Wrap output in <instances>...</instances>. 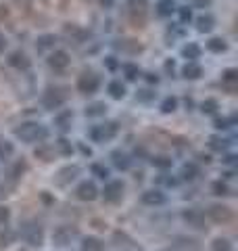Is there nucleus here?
I'll use <instances>...</instances> for the list:
<instances>
[{
    "instance_id": "nucleus-1",
    "label": "nucleus",
    "mask_w": 238,
    "mask_h": 251,
    "mask_svg": "<svg viewBox=\"0 0 238 251\" xmlns=\"http://www.w3.org/2000/svg\"><path fill=\"white\" fill-rule=\"evenodd\" d=\"M46 128L40 122H23L21 126L15 128V136L25 140V143H36V140H42L46 138Z\"/></svg>"
},
{
    "instance_id": "nucleus-2",
    "label": "nucleus",
    "mask_w": 238,
    "mask_h": 251,
    "mask_svg": "<svg viewBox=\"0 0 238 251\" xmlns=\"http://www.w3.org/2000/svg\"><path fill=\"white\" fill-rule=\"evenodd\" d=\"M117 134V124L115 122H109V124H102V126H94L90 130V136L92 140L96 143H105V140H111Z\"/></svg>"
},
{
    "instance_id": "nucleus-3",
    "label": "nucleus",
    "mask_w": 238,
    "mask_h": 251,
    "mask_svg": "<svg viewBox=\"0 0 238 251\" xmlns=\"http://www.w3.org/2000/svg\"><path fill=\"white\" fill-rule=\"evenodd\" d=\"M75 237H77V230L75 228H71V226H59V228L52 232V243L57 247H65Z\"/></svg>"
},
{
    "instance_id": "nucleus-4",
    "label": "nucleus",
    "mask_w": 238,
    "mask_h": 251,
    "mask_svg": "<svg viewBox=\"0 0 238 251\" xmlns=\"http://www.w3.org/2000/svg\"><path fill=\"white\" fill-rule=\"evenodd\" d=\"M98 75H94L92 72H86L79 75V80H77V90L79 92H84V94H92V92H96L98 90Z\"/></svg>"
},
{
    "instance_id": "nucleus-5",
    "label": "nucleus",
    "mask_w": 238,
    "mask_h": 251,
    "mask_svg": "<svg viewBox=\"0 0 238 251\" xmlns=\"http://www.w3.org/2000/svg\"><path fill=\"white\" fill-rule=\"evenodd\" d=\"M63 36L67 38V40H71V42H75V44H82L86 38H88V34L82 29V27H77V25H73V23H65L63 25Z\"/></svg>"
},
{
    "instance_id": "nucleus-6",
    "label": "nucleus",
    "mask_w": 238,
    "mask_h": 251,
    "mask_svg": "<svg viewBox=\"0 0 238 251\" xmlns=\"http://www.w3.org/2000/svg\"><path fill=\"white\" fill-rule=\"evenodd\" d=\"M75 195H77V199L79 201H94L98 197V188H96V184L94 182H82L77 186V191H75Z\"/></svg>"
},
{
    "instance_id": "nucleus-7",
    "label": "nucleus",
    "mask_w": 238,
    "mask_h": 251,
    "mask_svg": "<svg viewBox=\"0 0 238 251\" xmlns=\"http://www.w3.org/2000/svg\"><path fill=\"white\" fill-rule=\"evenodd\" d=\"M42 103H44L46 109H59L63 103H65V97L61 94V90H57V88H48V90L44 92Z\"/></svg>"
},
{
    "instance_id": "nucleus-8",
    "label": "nucleus",
    "mask_w": 238,
    "mask_h": 251,
    "mask_svg": "<svg viewBox=\"0 0 238 251\" xmlns=\"http://www.w3.org/2000/svg\"><path fill=\"white\" fill-rule=\"evenodd\" d=\"M209 216L213 222H217V224H226L232 220V209H230L228 205H211L209 207Z\"/></svg>"
},
{
    "instance_id": "nucleus-9",
    "label": "nucleus",
    "mask_w": 238,
    "mask_h": 251,
    "mask_svg": "<svg viewBox=\"0 0 238 251\" xmlns=\"http://www.w3.org/2000/svg\"><path fill=\"white\" fill-rule=\"evenodd\" d=\"M23 239H25L29 245H42V239H44V232L38 224H27L25 230H23Z\"/></svg>"
},
{
    "instance_id": "nucleus-10",
    "label": "nucleus",
    "mask_w": 238,
    "mask_h": 251,
    "mask_svg": "<svg viewBox=\"0 0 238 251\" xmlns=\"http://www.w3.org/2000/svg\"><path fill=\"white\" fill-rule=\"evenodd\" d=\"M182 218H184V222L188 226H192V228H203V224H205V214L201 209H186L184 214H182Z\"/></svg>"
},
{
    "instance_id": "nucleus-11",
    "label": "nucleus",
    "mask_w": 238,
    "mask_h": 251,
    "mask_svg": "<svg viewBox=\"0 0 238 251\" xmlns=\"http://www.w3.org/2000/svg\"><path fill=\"white\" fill-rule=\"evenodd\" d=\"M102 195H105V199H107V201L115 203V201L121 199V195H123V184L119 182V180H113V182H109V184L105 186Z\"/></svg>"
},
{
    "instance_id": "nucleus-12",
    "label": "nucleus",
    "mask_w": 238,
    "mask_h": 251,
    "mask_svg": "<svg viewBox=\"0 0 238 251\" xmlns=\"http://www.w3.org/2000/svg\"><path fill=\"white\" fill-rule=\"evenodd\" d=\"M48 65L54 67V69H65L69 65V54L65 50H57V52H52L50 54V59H48Z\"/></svg>"
},
{
    "instance_id": "nucleus-13",
    "label": "nucleus",
    "mask_w": 238,
    "mask_h": 251,
    "mask_svg": "<svg viewBox=\"0 0 238 251\" xmlns=\"http://www.w3.org/2000/svg\"><path fill=\"white\" fill-rule=\"evenodd\" d=\"M142 203H146V205H163L165 195L161 191H157V188H153V191H146L142 195Z\"/></svg>"
},
{
    "instance_id": "nucleus-14",
    "label": "nucleus",
    "mask_w": 238,
    "mask_h": 251,
    "mask_svg": "<svg viewBox=\"0 0 238 251\" xmlns=\"http://www.w3.org/2000/svg\"><path fill=\"white\" fill-rule=\"evenodd\" d=\"M77 174H79V168H77V166L63 168L59 174H57V184H67V182H71V180H73Z\"/></svg>"
},
{
    "instance_id": "nucleus-15",
    "label": "nucleus",
    "mask_w": 238,
    "mask_h": 251,
    "mask_svg": "<svg viewBox=\"0 0 238 251\" xmlns=\"http://www.w3.org/2000/svg\"><path fill=\"white\" fill-rule=\"evenodd\" d=\"M128 6H130V13H132V19L136 17V15H140L142 19H144L146 15V0H128Z\"/></svg>"
},
{
    "instance_id": "nucleus-16",
    "label": "nucleus",
    "mask_w": 238,
    "mask_h": 251,
    "mask_svg": "<svg viewBox=\"0 0 238 251\" xmlns=\"http://www.w3.org/2000/svg\"><path fill=\"white\" fill-rule=\"evenodd\" d=\"M9 63H11L13 67H17V69H27L29 67V61H27V57L21 50H15L11 57H9Z\"/></svg>"
},
{
    "instance_id": "nucleus-17",
    "label": "nucleus",
    "mask_w": 238,
    "mask_h": 251,
    "mask_svg": "<svg viewBox=\"0 0 238 251\" xmlns=\"http://www.w3.org/2000/svg\"><path fill=\"white\" fill-rule=\"evenodd\" d=\"M182 74H184V77H188V80H196V77H201L203 69H201V65H196L194 61H190V63H186V65H184Z\"/></svg>"
},
{
    "instance_id": "nucleus-18",
    "label": "nucleus",
    "mask_w": 238,
    "mask_h": 251,
    "mask_svg": "<svg viewBox=\"0 0 238 251\" xmlns=\"http://www.w3.org/2000/svg\"><path fill=\"white\" fill-rule=\"evenodd\" d=\"M213 25H215V19H213L211 15H201V17L196 19V29H198V31H203V34L211 31Z\"/></svg>"
},
{
    "instance_id": "nucleus-19",
    "label": "nucleus",
    "mask_w": 238,
    "mask_h": 251,
    "mask_svg": "<svg viewBox=\"0 0 238 251\" xmlns=\"http://www.w3.org/2000/svg\"><path fill=\"white\" fill-rule=\"evenodd\" d=\"M54 42H57V38H54L52 34H44V36H40L38 38V42H36V49L38 52H44V50H48L54 46Z\"/></svg>"
},
{
    "instance_id": "nucleus-20",
    "label": "nucleus",
    "mask_w": 238,
    "mask_h": 251,
    "mask_svg": "<svg viewBox=\"0 0 238 251\" xmlns=\"http://www.w3.org/2000/svg\"><path fill=\"white\" fill-rule=\"evenodd\" d=\"M173 11H176V2H173V0H159L157 2V13L161 15V17H169Z\"/></svg>"
},
{
    "instance_id": "nucleus-21",
    "label": "nucleus",
    "mask_w": 238,
    "mask_h": 251,
    "mask_svg": "<svg viewBox=\"0 0 238 251\" xmlns=\"http://www.w3.org/2000/svg\"><path fill=\"white\" fill-rule=\"evenodd\" d=\"M111 157H113V163H115L119 170H128V168L132 166V159H130V157L125 155V153H121V151H115Z\"/></svg>"
},
{
    "instance_id": "nucleus-22",
    "label": "nucleus",
    "mask_w": 238,
    "mask_h": 251,
    "mask_svg": "<svg viewBox=\"0 0 238 251\" xmlns=\"http://www.w3.org/2000/svg\"><path fill=\"white\" fill-rule=\"evenodd\" d=\"M82 251H102V243L96 237H86L82 243Z\"/></svg>"
},
{
    "instance_id": "nucleus-23",
    "label": "nucleus",
    "mask_w": 238,
    "mask_h": 251,
    "mask_svg": "<svg viewBox=\"0 0 238 251\" xmlns=\"http://www.w3.org/2000/svg\"><path fill=\"white\" fill-rule=\"evenodd\" d=\"M107 111V105L105 103H92L86 107V115L88 117H98V115H105Z\"/></svg>"
},
{
    "instance_id": "nucleus-24",
    "label": "nucleus",
    "mask_w": 238,
    "mask_h": 251,
    "mask_svg": "<svg viewBox=\"0 0 238 251\" xmlns=\"http://www.w3.org/2000/svg\"><path fill=\"white\" fill-rule=\"evenodd\" d=\"M109 94H111V97H113V99H123L125 97V86L121 84V82H111L109 84Z\"/></svg>"
},
{
    "instance_id": "nucleus-25",
    "label": "nucleus",
    "mask_w": 238,
    "mask_h": 251,
    "mask_svg": "<svg viewBox=\"0 0 238 251\" xmlns=\"http://www.w3.org/2000/svg\"><path fill=\"white\" fill-rule=\"evenodd\" d=\"M207 49H209L211 52H224V50L228 49V44L221 40V38H211V40L207 42Z\"/></svg>"
},
{
    "instance_id": "nucleus-26",
    "label": "nucleus",
    "mask_w": 238,
    "mask_h": 251,
    "mask_svg": "<svg viewBox=\"0 0 238 251\" xmlns=\"http://www.w3.org/2000/svg\"><path fill=\"white\" fill-rule=\"evenodd\" d=\"M211 251H232V243H230L228 239H215L211 243Z\"/></svg>"
},
{
    "instance_id": "nucleus-27",
    "label": "nucleus",
    "mask_w": 238,
    "mask_h": 251,
    "mask_svg": "<svg viewBox=\"0 0 238 251\" xmlns=\"http://www.w3.org/2000/svg\"><path fill=\"white\" fill-rule=\"evenodd\" d=\"M15 153V147L9 140H0V159H9V157Z\"/></svg>"
},
{
    "instance_id": "nucleus-28",
    "label": "nucleus",
    "mask_w": 238,
    "mask_h": 251,
    "mask_svg": "<svg viewBox=\"0 0 238 251\" xmlns=\"http://www.w3.org/2000/svg\"><path fill=\"white\" fill-rule=\"evenodd\" d=\"M182 54H184L186 59L194 61V59H198V54H201V49H198L196 44H188V46H184V49H182Z\"/></svg>"
},
{
    "instance_id": "nucleus-29",
    "label": "nucleus",
    "mask_w": 238,
    "mask_h": 251,
    "mask_svg": "<svg viewBox=\"0 0 238 251\" xmlns=\"http://www.w3.org/2000/svg\"><path fill=\"white\" fill-rule=\"evenodd\" d=\"M176 107H178V99L176 97H167L161 103V111L163 113H171V111H176Z\"/></svg>"
},
{
    "instance_id": "nucleus-30",
    "label": "nucleus",
    "mask_w": 238,
    "mask_h": 251,
    "mask_svg": "<svg viewBox=\"0 0 238 251\" xmlns=\"http://www.w3.org/2000/svg\"><path fill=\"white\" fill-rule=\"evenodd\" d=\"M182 176H184L186 180H194L198 176V168L194 166V163H186V166L182 168Z\"/></svg>"
},
{
    "instance_id": "nucleus-31",
    "label": "nucleus",
    "mask_w": 238,
    "mask_h": 251,
    "mask_svg": "<svg viewBox=\"0 0 238 251\" xmlns=\"http://www.w3.org/2000/svg\"><path fill=\"white\" fill-rule=\"evenodd\" d=\"M57 126H59L61 130H69V126H71V113L65 111V113L57 115Z\"/></svg>"
},
{
    "instance_id": "nucleus-32",
    "label": "nucleus",
    "mask_w": 238,
    "mask_h": 251,
    "mask_svg": "<svg viewBox=\"0 0 238 251\" xmlns=\"http://www.w3.org/2000/svg\"><path fill=\"white\" fill-rule=\"evenodd\" d=\"M92 174L105 180V178H109V170L105 166H100V163H94V166H92Z\"/></svg>"
},
{
    "instance_id": "nucleus-33",
    "label": "nucleus",
    "mask_w": 238,
    "mask_h": 251,
    "mask_svg": "<svg viewBox=\"0 0 238 251\" xmlns=\"http://www.w3.org/2000/svg\"><path fill=\"white\" fill-rule=\"evenodd\" d=\"M226 143H228V140L217 138V136H211V140H209L211 149H215V151H224V149H226Z\"/></svg>"
},
{
    "instance_id": "nucleus-34",
    "label": "nucleus",
    "mask_w": 238,
    "mask_h": 251,
    "mask_svg": "<svg viewBox=\"0 0 238 251\" xmlns=\"http://www.w3.org/2000/svg\"><path fill=\"white\" fill-rule=\"evenodd\" d=\"M123 72H125V77H128V80H136L138 74H140L136 65H123Z\"/></svg>"
},
{
    "instance_id": "nucleus-35",
    "label": "nucleus",
    "mask_w": 238,
    "mask_h": 251,
    "mask_svg": "<svg viewBox=\"0 0 238 251\" xmlns=\"http://www.w3.org/2000/svg\"><path fill=\"white\" fill-rule=\"evenodd\" d=\"M153 166H157V168H171V159L169 157H155Z\"/></svg>"
},
{
    "instance_id": "nucleus-36",
    "label": "nucleus",
    "mask_w": 238,
    "mask_h": 251,
    "mask_svg": "<svg viewBox=\"0 0 238 251\" xmlns=\"http://www.w3.org/2000/svg\"><path fill=\"white\" fill-rule=\"evenodd\" d=\"M178 13H180V21H182V23H188L190 19H192V11H190L188 6H182Z\"/></svg>"
},
{
    "instance_id": "nucleus-37",
    "label": "nucleus",
    "mask_w": 238,
    "mask_h": 251,
    "mask_svg": "<svg viewBox=\"0 0 238 251\" xmlns=\"http://www.w3.org/2000/svg\"><path fill=\"white\" fill-rule=\"evenodd\" d=\"M215 109H217V103L213 99H209V100H205L203 103V113H215Z\"/></svg>"
},
{
    "instance_id": "nucleus-38",
    "label": "nucleus",
    "mask_w": 238,
    "mask_h": 251,
    "mask_svg": "<svg viewBox=\"0 0 238 251\" xmlns=\"http://www.w3.org/2000/svg\"><path fill=\"white\" fill-rule=\"evenodd\" d=\"M221 77H224V82H228V84L230 82H236L238 80V72H236V69H226Z\"/></svg>"
},
{
    "instance_id": "nucleus-39",
    "label": "nucleus",
    "mask_w": 238,
    "mask_h": 251,
    "mask_svg": "<svg viewBox=\"0 0 238 251\" xmlns=\"http://www.w3.org/2000/svg\"><path fill=\"white\" fill-rule=\"evenodd\" d=\"M213 191H215V195H230V188L224 182H215L213 184Z\"/></svg>"
},
{
    "instance_id": "nucleus-40",
    "label": "nucleus",
    "mask_w": 238,
    "mask_h": 251,
    "mask_svg": "<svg viewBox=\"0 0 238 251\" xmlns=\"http://www.w3.org/2000/svg\"><path fill=\"white\" fill-rule=\"evenodd\" d=\"M59 149H61V151L65 153V155H69V153H71V145L67 143V140H59Z\"/></svg>"
},
{
    "instance_id": "nucleus-41",
    "label": "nucleus",
    "mask_w": 238,
    "mask_h": 251,
    "mask_svg": "<svg viewBox=\"0 0 238 251\" xmlns=\"http://www.w3.org/2000/svg\"><path fill=\"white\" fill-rule=\"evenodd\" d=\"M9 209H6V207H0V224H4L6 222V220H9Z\"/></svg>"
},
{
    "instance_id": "nucleus-42",
    "label": "nucleus",
    "mask_w": 238,
    "mask_h": 251,
    "mask_svg": "<svg viewBox=\"0 0 238 251\" xmlns=\"http://www.w3.org/2000/svg\"><path fill=\"white\" fill-rule=\"evenodd\" d=\"M215 128H228V120H217L215 122Z\"/></svg>"
},
{
    "instance_id": "nucleus-43",
    "label": "nucleus",
    "mask_w": 238,
    "mask_h": 251,
    "mask_svg": "<svg viewBox=\"0 0 238 251\" xmlns=\"http://www.w3.org/2000/svg\"><path fill=\"white\" fill-rule=\"evenodd\" d=\"M6 49V38L2 36V34H0V52H2Z\"/></svg>"
},
{
    "instance_id": "nucleus-44",
    "label": "nucleus",
    "mask_w": 238,
    "mask_h": 251,
    "mask_svg": "<svg viewBox=\"0 0 238 251\" xmlns=\"http://www.w3.org/2000/svg\"><path fill=\"white\" fill-rule=\"evenodd\" d=\"M198 6H209V0H196Z\"/></svg>"
}]
</instances>
